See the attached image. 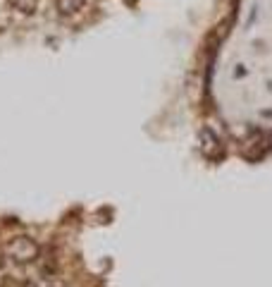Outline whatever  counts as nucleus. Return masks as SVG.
<instances>
[{
    "label": "nucleus",
    "instance_id": "obj_3",
    "mask_svg": "<svg viewBox=\"0 0 272 287\" xmlns=\"http://www.w3.org/2000/svg\"><path fill=\"white\" fill-rule=\"evenodd\" d=\"M81 7H84V0H55V10L62 17H72V14L81 12Z\"/></svg>",
    "mask_w": 272,
    "mask_h": 287
},
{
    "label": "nucleus",
    "instance_id": "obj_1",
    "mask_svg": "<svg viewBox=\"0 0 272 287\" xmlns=\"http://www.w3.org/2000/svg\"><path fill=\"white\" fill-rule=\"evenodd\" d=\"M5 256L12 263H31V261H38L41 256V246L38 242L27 235H19V237H12L5 244Z\"/></svg>",
    "mask_w": 272,
    "mask_h": 287
},
{
    "label": "nucleus",
    "instance_id": "obj_2",
    "mask_svg": "<svg viewBox=\"0 0 272 287\" xmlns=\"http://www.w3.org/2000/svg\"><path fill=\"white\" fill-rule=\"evenodd\" d=\"M201 148L210 161H217L220 156H224V148H222V144H220V137H217L210 127H203L201 129Z\"/></svg>",
    "mask_w": 272,
    "mask_h": 287
}]
</instances>
